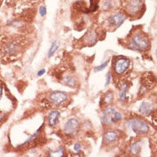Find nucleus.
I'll return each instance as SVG.
<instances>
[{
	"instance_id": "nucleus-1",
	"label": "nucleus",
	"mask_w": 157,
	"mask_h": 157,
	"mask_svg": "<svg viewBox=\"0 0 157 157\" xmlns=\"http://www.w3.org/2000/svg\"><path fill=\"white\" fill-rule=\"evenodd\" d=\"M121 119V113L116 112L114 108H108L104 110L103 113H102L101 121L105 125H111L114 122L119 121Z\"/></svg>"
},
{
	"instance_id": "nucleus-2",
	"label": "nucleus",
	"mask_w": 157,
	"mask_h": 157,
	"mask_svg": "<svg viewBox=\"0 0 157 157\" xmlns=\"http://www.w3.org/2000/svg\"><path fill=\"white\" fill-rule=\"evenodd\" d=\"M127 127L136 133L145 134L148 131V124L139 119H133L127 122Z\"/></svg>"
},
{
	"instance_id": "nucleus-3",
	"label": "nucleus",
	"mask_w": 157,
	"mask_h": 157,
	"mask_svg": "<svg viewBox=\"0 0 157 157\" xmlns=\"http://www.w3.org/2000/svg\"><path fill=\"white\" fill-rule=\"evenodd\" d=\"M148 41L147 40V38L144 36L143 35H141L139 33L136 34L133 38L132 41L130 43V47L132 49L135 50H145L146 48H148Z\"/></svg>"
},
{
	"instance_id": "nucleus-4",
	"label": "nucleus",
	"mask_w": 157,
	"mask_h": 157,
	"mask_svg": "<svg viewBox=\"0 0 157 157\" xmlns=\"http://www.w3.org/2000/svg\"><path fill=\"white\" fill-rule=\"evenodd\" d=\"M143 0H125V8L126 11L132 16L139 13L143 9Z\"/></svg>"
},
{
	"instance_id": "nucleus-5",
	"label": "nucleus",
	"mask_w": 157,
	"mask_h": 157,
	"mask_svg": "<svg viewBox=\"0 0 157 157\" xmlns=\"http://www.w3.org/2000/svg\"><path fill=\"white\" fill-rule=\"evenodd\" d=\"M129 64H130L129 59L126 58H118L114 62V71L116 72L117 74H122L129 67Z\"/></svg>"
},
{
	"instance_id": "nucleus-6",
	"label": "nucleus",
	"mask_w": 157,
	"mask_h": 157,
	"mask_svg": "<svg viewBox=\"0 0 157 157\" xmlns=\"http://www.w3.org/2000/svg\"><path fill=\"white\" fill-rule=\"evenodd\" d=\"M126 19V15H124L123 13H116L114 14L113 16H110V17L108 18V23L111 27H112L113 28H115V27H119L122 23L125 22Z\"/></svg>"
},
{
	"instance_id": "nucleus-7",
	"label": "nucleus",
	"mask_w": 157,
	"mask_h": 157,
	"mask_svg": "<svg viewBox=\"0 0 157 157\" xmlns=\"http://www.w3.org/2000/svg\"><path fill=\"white\" fill-rule=\"evenodd\" d=\"M67 100V95L64 94V92H60V91H57L54 92L50 95V100L51 102L54 105H60L63 103L64 101H65Z\"/></svg>"
},
{
	"instance_id": "nucleus-8",
	"label": "nucleus",
	"mask_w": 157,
	"mask_h": 157,
	"mask_svg": "<svg viewBox=\"0 0 157 157\" xmlns=\"http://www.w3.org/2000/svg\"><path fill=\"white\" fill-rule=\"evenodd\" d=\"M78 126H79V122L75 119H71L66 122V124L64 126V131L65 134L72 135L73 133H75V131L77 130Z\"/></svg>"
},
{
	"instance_id": "nucleus-9",
	"label": "nucleus",
	"mask_w": 157,
	"mask_h": 157,
	"mask_svg": "<svg viewBox=\"0 0 157 157\" xmlns=\"http://www.w3.org/2000/svg\"><path fill=\"white\" fill-rule=\"evenodd\" d=\"M83 38H84V42H85L86 44L92 46L96 42L97 34L95 33V31H89Z\"/></svg>"
},
{
	"instance_id": "nucleus-10",
	"label": "nucleus",
	"mask_w": 157,
	"mask_h": 157,
	"mask_svg": "<svg viewBox=\"0 0 157 157\" xmlns=\"http://www.w3.org/2000/svg\"><path fill=\"white\" fill-rule=\"evenodd\" d=\"M153 111V106L149 102L147 101H144L141 104L139 108V112L143 114V115H148L150 112Z\"/></svg>"
},
{
	"instance_id": "nucleus-11",
	"label": "nucleus",
	"mask_w": 157,
	"mask_h": 157,
	"mask_svg": "<svg viewBox=\"0 0 157 157\" xmlns=\"http://www.w3.org/2000/svg\"><path fill=\"white\" fill-rule=\"evenodd\" d=\"M60 116V112L58 111H53L49 113L48 116V123H49L50 126H55L57 125L58 120V118Z\"/></svg>"
},
{
	"instance_id": "nucleus-12",
	"label": "nucleus",
	"mask_w": 157,
	"mask_h": 157,
	"mask_svg": "<svg viewBox=\"0 0 157 157\" xmlns=\"http://www.w3.org/2000/svg\"><path fill=\"white\" fill-rule=\"evenodd\" d=\"M117 137H118V134H117V132L113 131V130L108 131L105 134V140L107 143H112V142L116 141Z\"/></svg>"
},
{
	"instance_id": "nucleus-13",
	"label": "nucleus",
	"mask_w": 157,
	"mask_h": 157,
	"mask_svg": "<svg viewBox=\"0 0 157 157\" xmlns=\"http://www.w3.org/2000/svg\"><path fill=\"white\" fill-rule=\"evenodd\" d=\"M130 153L134 155H137L140 152V149H141V146H140V143H135L131 146H130Z\"/></svg>"
},
{
	"instance_id": "nucleus-14",
	"label": "nucleus",
	"mask_w": 157,
	"mask_h": 157,
	"mask_svg": "<svg viewBox=\"0 0 157 157\" xmlns=\"http://www.w3.org/2000/svg\"><path fill=\"white\" fill-rule=\"evenodd\" d=\"M126 91H127V83H125L124 85L122 86V88L120 89V92H119V98L123 102H126Z\"/></svg>"
},
{
	"instance_id": "nucleus-15",
	"label": "nucleus",
	"mask_w": 157,
	"mask_h": 157,
	"mask_svg": "<svg viewBox=\"0 0 157 157\" xmlns=\"http://www.w3.org/2000/svg\"><path fill=\"white\" fill-rule=\"evenodd\" d=\"M58 43L57 41H53V44L51 46V47H50L49 51H48V57H51V56H53L54 53H55V52L58 50Z\"/></svg>"
},
{
	"instance_id": "nucleus-16",
	"label": "nucleus",
	"mask_w": 157,
	"mask_h": 157,
	"mask_svg": "<svg viewBox=\"0 0 157 157\" xmlns=\"http://www.w3.org/2000/svg\"><path fill=\"white\" fill-rule=\"evenodd\" d=\"M64 82H65V84H67V85L70 86V87H74V86L76 85V81H75V79L71 77V76L65 77Z\"/></svg>"
},
{
	"instance_id": "nucleus-17",
	"label": "nucleus",
	"mask_w": 157,
	"mask_h": 157,
	"mask_svg": "<svg viewBox=\"0 0 157 157\" xmlns=\"http://www.w3.org/2000/svg\"><path fill=\"white\" fill-rule=\"evenodd\" d=\"M112 99H113L112 93H111V92H108L107 94H106V96H105V102L107 104L110 103V102H112Z\"/></svg>"
},
{
	"instance_id": "nucleus-18",
	"label": "nucleus",
	"mask_w": 157,
	"mask_h": 157,
	"mask_svg": "<svg viewBox=\"0 0 157 157\" xmlns=\"http://www.w3.org/2000/svg\"><path fill=\"white\" fill-rule=\"evenodd\" d=\"M90 2H91L90 10L91 11H95L97 9V8H98V5H97L98 0H90Z\"/></svg>"
},
{
	"instance_id": "nucleus-19",
	"label": "nucleus",
	"mask_w": 157,
	"mask_h": 157,
	"mask_svg": "<svg viewBox=\"0 0 157 157\" xmlns=\"http://www.w3.org/2000/svg\"><path fill=\"white\" fill-rule=\"evenodd\" d=\"M108 61H107V62H105L104 64H102L101 65H100V66H98V67L94 68V72H98L99 71H102L104 68L108 65Z\"/></svg>"
},
{
	"instance_id": "nucleus-20",
	"label": "nucleus",
	"mask_w": 157,
	"mask_h": 157,
	"mask_svg": "<svg viewBox=\"0 0 157 157\" xmlns=\"http://www.w3.org/2000/svg\"><path fill=\"white\" fill-rule=\"evenodd\" d=\"M40 13L42 16H44L46 15V8L44 6H41V9H40Z\"/></svg>"
},
{
	"instance_id": "nucleus-21",
	"label": "nucleus",
	"mask_w": 157,
	"mask_h": 157,
	"mask_svg": "<svg viewBox=\"0 0 157 157\" xmlns=\"http://www.w3.org/2000/svg\"><path fill=\"white\" fill-rule=\"evenodd\" d=\"M109 82H110V73L108 72V74H107V76H106V84L105 85H108L109 84Z\"/></svg>"
},
{
	"instance_id": "nucleus-22",
	"label": "nucleus",
	"mask_w": 157,
	"mask_h": 157,
	"mask_svg": "<svg viewBox=\"0 0 157 157\" xmlns=\"http://www.w3.org/2000/svg\"><path fill=\"white\" fill-rule=\"evenodd\" d=\"M80 148H81V146L79 145V144H75V146H74V150H75V151H79Z\"/></svg>"
},
{
	"instance_id": "nucleus-23",
	"label": "nucleus",
	"mask_w": 157,
	"mask_h": 157,
	"mask_svg": "<svg viewBox=\"0 0 157 157\" xmlns=\"http://www.w3.org/2000/svg\"><path fill=\"white\" fill-rule=\"evenodd\" d=\"M44 73H45V70H41V71H39V73H38V76H42V75H43Z\"/></svg>"
},
{
	"instance_id": "nucleus-24",
	"label": "nucleus",
	"mask_w": 157,
	"mask_h": 157,
	"mask_svg": "<svg viewBox=\"0 0 157 157\" xmlns=\"http://www.w3.org/2000/svg\"><path fill=\"white\" fill-rule=\"evenodd\" d=\"M2 95H3V89H2V87H0V99L2 97Z\"/></svg>"
},
{
	"instance_id": "nucleus-25",
	"label": "nucleus",
	"mask_w": 157,
	"mask_h": 157,
	"mask_svg": "<svg viewBox=\"0 0 157 157\" xmlns=\"http://www.w3.org/2000/svg\"><path fill=\"white\" fill-rule=\"evenodd\" d=\"M3 115H0V121H1V120H2V119H3Z\"/></svg>"
}]
</instances>
